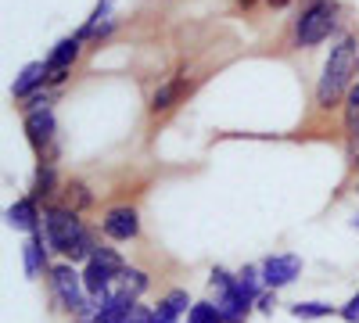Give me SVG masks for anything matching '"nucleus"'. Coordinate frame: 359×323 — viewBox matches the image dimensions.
<instances>
[{"label":"nucleus","instance_id":"obj_1","mask_svg":"<svg viewBox=\"0 0 359 323\" xmlns=\"http://www.w3.org/2000/svg\"><path fill=\"white\" fill-rule=\"evenodd\" d=\"M43 238H47L50 255H62L65 262H90L94 248L101 245L97 233L90 230L79 219V212L65 201L43 205Z\"/></svg>","mask_w":359,"mask_h":323},{"label":"nucleus","instance_id":"obj_2","mask_svg":"<svg viewBox=\"0 0 359 323\" xmlns=\"http://www.w3.org/2000/svg\"><path fill=\"white\" fill-rule=\"evenodd\" d=\"M359 69V43L352 36H341L334 47H331V57L320 72V83H316V104L320 108H334L338 101H345V94L352 90V76Z\"/></svg>","mask_w":359,"mask_h":323},{"label":"nucleus","instance_id":"obj_3","mask_svg":"<svg viewBox=\"0 0 359 323\" xmlns=\"http://www.w3.org/2000/svg\"><path fill=\"white\" fill-rule=\"evenodd\" d=\"M47 287H50V305L69 312V316H76L90 298V291L83 284V273L76 270V262H65V259L54 262V266L47 270Z\"/></svg>","mask_w":359,"mask_h":323},{"label":"nucleus","instance_id":"obj_4","mask_svg":"<svg viewBox=\"0 0 359 323\" xmlns=\"http://www.w3.org/2000/svg\"><path fill=\"white\" fill-rule=\"evenodd\" d=\"M338 29V4L334 0H306L294 18V43L316 47Z\"/></svg>","mask_w":359,"mask_h":323},{"label":"nucleus","instance_id":"obj_5","mask_svg":"<svg viewBox=\"0 0 359 323\" xmlns=\"http://www.w3.org/2000/svg\"><path fill=\"white\" fill-rule=\"evenodd\" d=\"M101 233L115 245H130L140 238V212L133 205H111L101 216Z\"/></svg>","mask_w":359,"mask_h":323},{"label":"nucleus","instance_id":"obj_6","mask_svg":"<svg viewBox=\"0 0 359 323\" xmlns=\"http://www.w3.org/2000/svg\"><path fill=\"white\" fill-rule=\"evenodd\" d=\"M259 266H262V284H266V287L284 291L287 284H294L298 277H302V255L277 252V255H266Z\"/></svg>","mask_w":359,"mask_h":323},{"label":"nucleus","instance_id":"obj_7","mask_svg":"<svg viewBox=\"0 0 359 323\" xmlns=\"http://www.w3.org/2000/svg\"><path fill=\"white\" fill-rule=\"evenodd\" d=\"M54 133H57V123H54L50 104H47V108H36V111H25V137H29V144H33V148L43 155V162L50 158Z\"/></svg>","mask_w":359,"mask_h":323},{"label":"nucleus","instance_id":"obj_8","mask_svg":"<svg viewBox=\"0 0 359 323\" xmlns=\"http://www.w3.org/2000/svg\"><path fill=\"white\" fill-rule=\"evenodd\" d=\"M4 219H8L11 230H18V233H25V238H29V233H36L43 226V209H40V201L33 194H25V198H15L8 205Z\"/></svg>","mask_w":359,"mask_h":323},{"label":"nucleus","instance_id":"obj_9","mask_svg":"<svg viewBox=\"0 0 359 323\" xmlns=\"http://www.w3.org/2000/svg\"><path fill=\"white\" fill-rule=\"evenodd\" d=\"M22 270H25L29 280L47 277V270H50V248H47V238H43V226L25 238V245H22Z\"/></svg>","mask_w":359,"mask_h":323},{"label":"nucleus","instance_id":"obj_10","mask_svg":"<svg viewBox=\"0 0 359 323\" xmlns=\"http://www.w3.org/2000/svg\"><path fill=\"white\" fill-rule=\"evenodd\" d=\"M79 50H83V36H79V33L57 40V47H54L50 57H47V83H62V79L69 76L72 62L79 57Z\"/></svg>","mask_w":359,"mask_h":323},{"label":"nucleus","instance_id":"obj_11","mask_svg":"<svg viewBox=\"0 0 359 323\" xmlns=\"http://www.w3.org/2000/svg\"><path fill=\"white\" fill-rule=\"evenodd\" d=\"M212 302L219 305L223 323H245V319L255 312V302L237 291V277H233V287H230V291H223V295H212Z\"/></svg>","mask_w":359,"mask_h":323},{"label":"nucleus","instance_id":"obj_12","mask_svg":"<svg viewBox=\"0 0 359 323\" xmlns=\"http://www.w3.org/2000/svg\"><path fill=\"white\" fill-rule=\"evenodd\" d=\"M118 277H123V273L104 266V262H97V259L83 262V284H86L90 295H111V291L118 287Z\"/></svg>","mask_w":359,"mask_h":323},{"label":"nucleus","instance_id":"obj_13","mask_svg":"<svg viewBox=\"0 0 359 323\" xmlns=\"http://www.w3.org/2000/svg\"><path fill=\"white\" fill-rule=\"evenodd\" d=\"M43 83H47V62H33V65H25V69L18 72V79L11 83V94H15L18 101H25V97H33Z\"/></svg>","mask_w":359,"mask_h":323},{"label":"nucleus","instance_id":"obj_14","mask_svg":"<svg viewBox=\"0 0 359 323\" xmlns=\"http://www.w3.org/2000/svg\"><path fill=\"white\" fill-rule=\"evenodd\" d=\"M187 90H191V83H187V79H169V83H162L158 90H155V97H151V111L158 115V111L176 108L180 101H184Z\"/></svg>","mask_w":359,"mask_h":323},{"label":"nucleus","instance_id":"obj_15","mask_svg":"<svg viewBox=\"0 0 359 323\" xmlns=\"http://www.w3.org/2000/svg\"><path fill=\"white\" fill-rule=\"evenodd\" d=\"M57 194H62V191H57V172H54V165H50V162H40V165H36V180H33V198L43 201V205H54Z\"/></svg>","mask_w":359,"mask_h":323},{"label":"nucleus","instance_id":"obj_16","mask_svg":"<svg viewBox=\"0 0 359 323\" xmlns=\"http://www.w3.org/2000/svg\"><path fill=\"white\" fill-rule=\"evenodd\" d=\"M147 287H151V277H147L140 266H126L123 277H118V291H123L126 298H133V302L144 298V291H147Z\"/></svg>","mask_w":359,"mask_h":323},{"label":"nucleus","instance_id":"obj_17","mask_svg":"<svg viewBox=\"0 0 359 323\" xmlns=\"http://www.w3.org/2000/svg\"><path fill=\"white\" fill-rule=\"evenodd\" d=\"M291 316L294 319H327V316H338V305H331V302H294Z\"/></svg>","mask_w":359,"mask_h":323},{"label":"nucleus","instance_id":"obj_18","mask_svg":"<svg viewBox=\"0 0 359 323\" xmlns=\"http://www.w3.org/2000/svg\"><path fill=\"white\" fill-rule=\"evenodd\" d=\"M65 205H72L76 212H83V209H90V205H94V191H90L83 180H72V184H65Z\"/></svg>","mask_w":359,"mask_h":323},{"label":"nucleus","instance_id":"obj_19","mask_svg":"<svg viewBox=\"0 0 359 323\" xmlns=\"http://www.w3.org/2000/svg\"><path fill=\"white\" fill-rule=\"evenodd\" d=\"M187 323H223V312L212 298H205V302H194L191 312H187Z\"/></svg>","mask_w":359,"mask_h":323},{"label":"nucleus","instance_id":"obj_20","mask_svg":"<svg viewBox=\"0 0 359 323\" xmlns=\"http://www.w3.org/2000/svg\"><path fill=\"white\" fill-rule=\"evenodd\" d=\"M345 133L359 137V83H352V90L345 94Z\"/></svg>","mask_w":359,"mask_h":323},{"label":"nucleus","instance_id":"obj_21","mask_svg":"<svg viewBox=\"0 0 359 323\" xmlns=\"http://www.w3.org/2000/svg\"><path fill=\"white\" fill-rule=\"evenodd\" d=\"M273 309H277V291H273V287H266L262 295H259V302H255V312L269 316V312H273Z\"/></svg>","mask_w":359,"mask_h":323},{"label":"nucleus","instance_id":"obj_22","mask_svg":"<svg viewBox=\"0 0 359 323\" xmlns=\"http://www.w3.org/2000/svg\"><path fill=\"white\" fill-rule=\"evenodd\" d=\"M338 316H341L345 323H359V291H355L345 305H338Z\"/></svg>","mask_w":359,"mask_h":323},{"label":"nucleus","instance_id":"obj_23","mask_svg":"<svg viewBox=\"0 0 359 323\" xmlns=\"http://www.w3.org/2000/svg\"><path fill=\"white\" fill-rule=\"evenodd\" d=\"M123 323H151V305L133 302V309L126 312V319H123Z\"/></svg>","mask_w":359,"mask_h":323},{"label":"nucleus","instance_id":"obj_24","mask_svg":"<svg viewBox=\"0 0 359 323\" xmlns=\"http://www.w3.org/2000/svg\"><path fill=\"white\" fill-rule=\"evenodd\" d=\"M151 323H180V316L169 312L165 305H151Z\"/></svg>","mask_w":359,"mask_h":323},{"label":"nucleus","instance_id":"obj_25","mask_svg":"<svg viewBox=\"0 0 359 323\" xmlns=\"http://www.w3.org/2000/svg\"><path fill=\"white\" fill-rule=\"evenodd\" d=\"M345 162L352 169H359V137H348V151H345Z\"/></svg>","mask_w":359,"mask_h":323},{"label":"nucleus","instance_id":"obj_26","mask_svg":"<svg viewBox=\"0 0 359 323\" xmlns=\"http://www.w3.org/2000/svg\"><path fill=\"white\" fill-rule=\"evenodd\" d=\"M266 4H269V8H287L291 0H266Z\"/></svg>","mask_w":359,"mask_h":323},{"label":"nucleus","instance_id":"obj_27","mask_svg":"<svg viewBox=\"0 0 359 323\" xmlns=\"http://www.w3.org/2000/svg\"><path fill=\"white\" fill-rule=\"evenodd\" d=\"M352 230H359V212H355V216H352Z\"/></svg>","mask_w":359,"mask_h":323},{"label":"nucleus","instance_id":"obj_28","mask_svg":"<svg viewBox=\"0 0 359 323\" xmlns=\"http://www.w3.org/2000/svg\"><path fill=\"white\" fill-rule=\"evenodd\" d=\"M241 4H245V8H252V4H255V0H241Z\"/></svg>","mask_w":359,"mask_h":323},{"label":"nucleus","instance_id":"obj_29","mask_svg":"<svg viewBox=\"0 0 359 323\" xmlns=\"http://www.w3.org/2000/svg\"><path fill=\"white\" fill-rule=\"evenodd\" d=\"M352 191H355V194H359V180H355V187H352Z\"/></svg>","mask_w":359,"mask_h":323}]
</instances>
